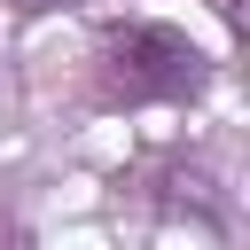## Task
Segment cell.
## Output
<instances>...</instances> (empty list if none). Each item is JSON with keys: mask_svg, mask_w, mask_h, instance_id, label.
I'll list each match as a JSON object with an SVG mask.
<instances>
[{"mask_svg": "<svg viewBox=\"0 0 250 250\" xmlns=\"http://www.w3.org/2000/svg\"><path fill=\"white\" fill-rule=\"evenodd\" d=\"M211 86V55L156 16H125L94 47V94L109 109H156V102H195Z\"/></svg>", "mask_w": 250, "mask_h": 250, "instance_id": "obj_1", "label": "cell"}, {"mask_svg": "<svg viewBox=\"0 0 250 250\" xmlns=\"http://www.w3.org/2000/svg\"><path fill=\"white\" fill-rule=\"evenodd\" d=\"M16 16H62V8H78V0H8Z\"/></svg>", "mask_w": 250, "mask_h": 250, "instance_id": "obj_2", "label": "cell"}]
</instances>
